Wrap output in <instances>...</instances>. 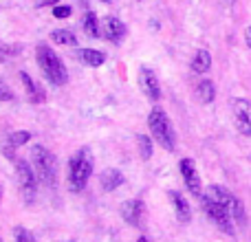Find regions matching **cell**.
<instances>
[{"label": "cell", "mask_w": 251, "mask_h": 242, "mask_svg": "<svg viewBox=\"0 0 251 242\" xmlns=\"http://www.w3.org/2000/svg\"><path fill=\"white\" fill-rule=\"evenodd\" d=\"M93 174V154L88 147H82L69 163V187L71 192H82Z\"/></svg>", "instance_id": "6da1fadb"}, {"label": "cell", "mask_w": 251, "mask_h": 242, "mask_svg": "<svg viewBox=\"0 0 251 242\" xmlns=\"http://www.w3.org/2000/svg\"><path fill=\"white\" fill-rule=\"evenodd\" d=\"M148 128H150L152 137L156 139V143H161V147H165V150L176 147V137H174L172 123H170L168 115L161 108H152V113L148 115Z\"/></svg>", "instance_id": "7a4b0ae2"}, {"label": "cell", "mask_w": 251, "mask_h": 242, "mask_svg": "<svg viewBox=\"0 0 251 242\" xmlns=\"http://www.w3.org/2000/svg\"><path fill=\"white\" fill-rule=\"evenodd\" d=\"M35 53H38L40 69H42V73L47 75L49 82L55 84V86H62V84H66V69H64V64H62L60 57H57L55 53H53L51 48L47 47V44H40Z\"/></svg>", "instance_id": "3957f363"}, {"label": "cell", "mask_w": 251, "mask_h": 242, "mask_svg": "<svg viewBox=\"0 0 251 242\" xmlns=\"http://www.w3.org/2000/svg\"><path fill=\"white\" fill-rule=\"evenodd\" d=\"M31 156H33V163H35V168H38L40 178H42L47 185L55 187V183H57V161H55V156L42 145H33Z\"/></svg>", "instance_id": "277c9868"}, {"label": "cell", "mask_w": 251, "mask_h": 242, "mask_svg": "<svg viewBox=\"0 0 251 242\" xmlns=\"http://www.w3.org/2000/svg\"><path fill=\"white\" fill-rule=\"evenodd\" d=\"M201 200H203V209L207 212V216L218 225V229L225 231L227 236H234V218H231V214L227 212V207L214 203V200L207 198V196H201Z\"/></svg>", "instance_id": "5b68a950"}, {"label": "cell", "mask_w": 251, "mask_h": 242, "mask_svg": "<svg viewBox=\"0 0 251 242\" xmlns=\"http://www.w3.org/2000/svg\"><path fill=\"white\" fill-rule=\"evenodd\" d=\"M16 172H18V181H20V190L25 194V200H33L35 196V174L31 169V165L26 161L18 159L16 161Z\"/></svg>", "instance_id": "8992f818"}, {"label": "cell", "mask_w": 251, "mask_h": 242, "mask_svg": "<svg viewBox=\"0 0 251 242\" xmlns=\"http://www.w3.org/2000/svg\"><path fill=\"white\" fill-rule=\"evenodd\" d=\"M181 174L185 178V185L190 190L192 196H203V187H201V176H199V169H196L194 161L192 159H183L181 161Z\"/></svg>", "instance_id": "52a82bcc"}, {"label": "cell", "mask_w": 251, "mask_h": 242, "mask_svg": "<svg viewBox=\"0 0 251 242\" xmlns=\"http://www.w3.org/2000/svg\"><path fill=\"white\" fill-rule=\"evenodd\" d=\"M122 216L124 220L128 222V225L132 227H141L143 225V216H146V205H143V200H126L122 205Z\"/></svg>", "instance_id": "ba28073f"}, {"label": "cell", "mask_w": 251, "mask_h": 242, "mask_svg": "<svg viewBox=\"0 0 251 242\" xmlns=\"http://www.w3.org/2000/svg\"><path fill=\"white\" fill-rule=\"evenodd\" d=\"M139 82H141V88H143V93L148 95V99H152V101L161 99L159 79H156V75L152 73L150 69H141V73H139Z\"/></svg>", "instance_id": "9c48e42d"}, {"label": "cell", "mask_w": 251, "mask_h": 242, "mask_svg": "<svg viewBox=\"0 0 251 242\" xmlns=\"http://www.w3.org/2000/svg\"><path fill=\"white\" fill-rule=\"evenodd\" d=\"M101 31H104L106 38H108L110 42H115V44H119L126 38V24H124L122 20H117V18H113V16L104 18Z\"/></svg>", "instance_id": "30bf717a"}, {"label": "cell", "mask_w": 251, "mask_h": 242, "mask_svg": "<svg viewBox=\"0 0 251 242\" xmlns=\"http://www.w3.org/2000/svg\"><path fill=\"white\" fill-rule=\"evenodd\" d=\"M170 198H172V203H174V209H176V218H178V222H190L192 220V212H190V203H187L185 198H183L178 192H170Z\"/></svg>", "instance_id": "8fae6325"}, {"label": "cell", "mask_w": 251, "mask_h": 242, "mask_svg": "<svg viewBox=\"0 0 251 242\" xmlns=\"http://www.w3.org/2000/svg\"><path fill=\"white\" fill-rule=\"evenodd\" d=\"M77 60L86 66H101L106 62V55L101 51H95V48H79L77 53Z\"/></svg>", "instance_id": "7c38bea8"}, {"label": "cell", "mask_w": 251, "mask_h": 242, "mask_svg": "<svg viewBox=\"0 0 251 242\" xmlns=\"http://www.w3.org/2000/svg\"><path fill=\"white\" fill-rule=\"evenodd\" d=\"M205 196H207V198H212L214 203L223 205V207H227V205L234 200V194H231L229 190H225V187H221V185H209L207 192H205Z\"/></svg>", "instance_id": "4fadbf2b"}, {"label": "cell", "mask_w": 251, "mask_h": 242, "mask_svg": "<svg viewBox=\"0 0 251 242\" xmlns=\"http://www.w3.org/2000/svg\"><path fill=\"white\" fill-rule=\"evenodd\" d=\"M122 183H124V176H122V172H117V169H106V172H101L100 185H101V190L104 192L117 190Z\"/></svg>", "instance_id": "5bb4252c"}, {"label": "cell", "mask_w": 251, "mask_h": 242, "mask_svg": "<svg viewBox=\"0 0 251 242\" xmlns=\"http://www.w3.org/2000/svg\"><path fill=\"white\" fill-rule=\"evenodd\" d=\"M20 79H22V84H25V88H26V95H29V99L33 101V104L44 101V91L29 77V73H20Z\"/></svg>", "instance_id": "9a60e30c"}, {"label": "cell", "mask_w": 251, "mask_h": 242, "mask_svg": "<svg viewBox=\"0 0 251 242\" xmlns=\"http://www.w3.org/2000/svg\"><path fill=\"white\" fill-rule=\"evenodd\" d=\"M196 97H199L201 104H212L214 97H216V86L209 79H203V82L196 86Z\"/></svg>", "instance_id": "2e32d148"}, {"label": "cell", "mask_w": 251, "mask_h": 242, "mask_svg": "<svg viewBox=\"0 0 251 242\" xmlns=\"http://www.w3.org/2000/svg\"><path fill=\"white\" fill-rule=\"evenodd\" d=\"M190 66L194 73H207L209 66H212V55H209V51H199Z\"/></svg>", "instance_id": "e0dca14e"}, {"label": "cell", "mask_w": 251, "mask_h": 242, "mask_svg": "<svg viewBox=\"0 0 251 242\" xmlns=\"http://www.w3.org/2000/svg\"><path fill=\"white\" fill-rule=\"evenodd\" d=\"M227 212L231 214V218H234V222H238V225H247V216H245V207L243 203H240L238 198L234 196V200H231L229 205H227Z\"/></svg>", "instance_id": "ac0fdd59"}, {"label": "cell", "mask_w": 251, "mask_h": 242, "mask_svg": "<svg viewBox=\"0 0 251 242\" xmlns=\"http://www.w3.org/2000/svg\"><path fill=\"white\" fill-rule=\"evenodd\" d=\"M231 108H234L236 119L251 121V101H247V99H234V101H231Z\"/></svg>", "instance_id": "d6986e66"}, {"label": "cell", "mask_w": 251, "mask_h": 242, "mask_svg": "<svg viewBox=\"0 0 251 242\" xmlns=\"http://www.w3.org/2000/svg\"><path fill=\"white\" fill-rule=\"evenodd\" d=\"M51 40H53L55 44H64V47H75V44H77V38H75L71 31H66V29L53 31V33H51Z\"/></svg>", "instance_id": "ffe728a7"}, {"label": "cell", "mask_w": 251, "mask_h": 242, "mask_svg": "<svg viewBox=\"0 0 251 242\" xmlns=\"http://www.w3.org/2000/svg\"><path fill=\"white\" fill-rule=\"evenodd\" d=\"M84 31H86L91 38H100V35H101L100 22H97V16L93 11H88L86 16H84Z\"/></svg>", "instance_id": "44dd1931"}, {"label": "cell", "mask_w": 251, "mask_h": 242, "mask_svg": "<svg viewBox=\"0 0 251 242\" xmlns=\"http://www.w3.org/2000/svg\"><path fill=\"white\" fill-rule=\"evenodd\" d=\"M137 145L141 150V159L148 161L152 156V141L146 137V134H137Z\"/></svg>", "instance_id": "7402d4cb"}, {"label": "cell", "mask_w": 251, "mask_h": 242, "mask_svg": "<svg viewBox=\"0 0 251 242\" xmlns=\"http://www.w3.org/2000/svg\"><path fill=\"white\" fill-rule=\"evenodd\" d=\"M31 139V134L26 132V130H22V132H13V134H9V139H7V143L9 145H13V147H18V145H25L26 141Z\"/></svg>", "instance_id": "603a6c76"}, {"label": "cell", "mask_w": 251, "mask_h": 242, "mask_svg": "<svg viewBox=\"0 0 251 242\" xmlns=\"http://www.w3.org/2000/svg\"><path fill=\"white\" fill-rule=\"evenodd\" d=\"M236 125H238V132H243L245 137H251V121H247V119H236Z\"/></svg>", "instance_id": "cb8c5ba5"}, {"label": "cell", "mask_w": 251, "mask_h": 242, "mask_svg": "<svg viewBox=\"0 0 251 242\" xmlns=\"http://www.w3.org/2000/svg\"><path fill=\"white\" fill-rule=\"evenodd\" d=\"M53 16L55 18H69L71 16V7L69 4H60V7L53 9Z\"/></svg>", "instance_id": "d4e9b609"}, {"label": "cell", "mask_w": 251, "mask_h": 242, "mask_svg": "<svg viewBox=\"0 0 251 242\" xmlns=\"http://www.w3.org/2000/svg\"><path fill=\"white\" fill-rule=\"evenodd\" d=\"M13 99V93L7 88V84L0 82V101H11Z\"/></svg>", "instance_id": "484cf974"}, {"label": "cell", "mask_w": 251, "mask_h": 242, "mask_svg": "<svg viewBox=\"0 0 251 242\" xmlns=\"http://www.w3.org/2000/svg\"><path fill=\"white\" fill-rule=\"evenodd\" d=\"M16 242H33V240H31V236L26 234L25 229H18V240Z\"/></svg>", "instance_id": "4316f807"}, {"label": "cell", "mask_w": 251, "mask_h": 242, "mask_svg": "<svg viewBox=\"0 0 251 242\" xmlns=\"http://www.w3.org/2000/svg\"><path fill=\"white\" fill-rule=\"evenodd\" d=\"M55 2H60V0H38L35 7H47V4H55Z\"/></svg>", "instance_id": "83f0119b"}, {"label": "cell", "mask_w": 251, "mask_h": 242, "mask_svg": "<svg viewBox=\"0 0 251 242\" xmlns=\"http://www.w3.org/2000/svg\"><path fill=\"white\" fill-rule=\"evenodd\" d=\"M245 35H247V44H249V47H251V26H249V29H247V33H245Z\"/></svg>", "instance_id": "f1b7e54d"}, {"label": "cell", "mask_w": 251, "mask_h": 242, "mask_svg": "<svg viewBox=\"0 0 251 242\" xmlns=\"http://www.w3.org/2000/svg\"><path fill=\"white\" fill-rule=\"evenodd\" d=\"M137 242H148V238H139Z\"/></svg>", "instance_id": "f546056e"}, {"label": "cell", "mask_w": 251, "mask_h": 242, "mask_svg": "<svg viewBox=\"0 0 251 242\" xmlns=\"http://www.w3.org/2000/svg\"><path fill=\"white\" fill-rule=\"evenodd\" d=\"M0 198H2V190H0Z\"/></svg>", "instance_id": "4dcf8cb0"}, {"label": "cell", "mask_w": 251, "mask_h": 242, "mask_svg": "<svg viewBox=\"0 0 251 242\" xmlns=\"http://www.w3.org/2000/svg\"><path fill=\"white\" fill-rule=\"evenodd\" d=\"M104 2H110V0H104Z\"/></svg>", "instance_id": "1f68e13d"}, {"label": "cell", "mask_w": 251, "mask_h": 242, "mask_svg": "<svg viewBox=\"0 0 251 242\" xmlns=\"http://www.w3.org/2000/svg\"><path fill=\"white\" fill-rule=\"evenodd\" d=\"M0 242H2V240H0Z\"/></svg>", "instance_id": "d6a6232c"}]
</instances>
